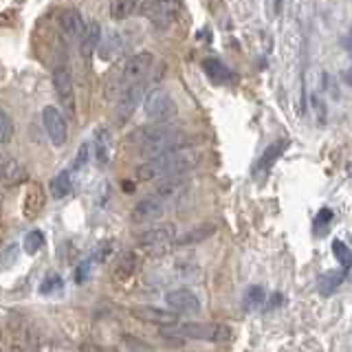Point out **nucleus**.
I'll return each mask as SVG.
<instances>
[{
    "label": "nucleus",
    "instance_id": "obj_22",
    "mask_svg": "<svg viewBox=\"0 0 352 352\" xmlns=\"http://www.w3.org/2000/svg\"><path fill=\"white\" fill-rule=\"evenodd\" d=\"M93 154L97 165H106L110 161V132L106 128H99L93 139Z\"/></svg>",
    "mask_w": 352,
    "mask_h": 352
},
{
    "label": "nucleus",
    "instance_id": "obj_16",
    "mask_svg": "<svg viewBox=\"0 0 352 352\" xmlns=\"http://www.w3.org/2000/svg\"><path fill=\"white\" fill-rule=\"evenodd\" d=\"M44 203H47V196H44V187L40 183H31L27 196H25V205H22V214L27 220H33L42 214Z\"/></svg>",
    "mask_w": 352,
    "mask_h": 352
},
{
    "label": "nucleus",
    "instance_id": "obj_13",
    "mask_svg": "<svg viewBox=\"0 0 352 352\" xmlns=\"http://www.w3.org/2000/svg\"><path fill=\"white\" fill-rule=\"evenodd\" d=\"M20 181H25V168H22V163L0 148V183L16 185Z\"/></svg>",
    "mask_w": 352,
    "mask_h": 352
},
{
    "label": "nucleus",
    "instance_id": "obj_36",
    "mask_svg": "<svg viewBox=\"0 0 352 352\" xmlns=\"http://www.w3.org/2000/svg\"><path fill=\"white\" fill-rule=\"evenodd\" d=\"M282 5H284V0H273V7H275V11H280V9H282Z\"/></svg>",
    "mask_w": 352,
    "mask_h": 352
},
{
    "label": "nucleus",
    "instance_id": "obj_27",
    "mask_svg": "<svg viewBox=\"0 0 352 352\" xmlns=\"http://www.w3.org/2000/svg\"><path fill=\"white\" fill-rule=\"evenodd\" d=\"M135 7H137V0H113L110 14H113L115 20H124L135 11Z\"/></svg>",
    "mask_w": 352,
    "mask_h": 352
},
{
    "label": "nucleus",
    "instance_id": "obj_25",
    "mask_svg": "<svg viewBox=\"0 0 352 352\" xmlns=\"http://www.w3.org/2000/svg\"><path fill=\"white\" fill-rule=\"evenodd\" d=\"M51 194L53 198H66L73 192V183H71V174L69 172H60L51 179Z\"/></svg>",
    "mask_w": 352,
    "mask_h": 352
},
{
    "label": "nucleus",
    "instance_id": "obj_7",
    "mask_svg": "<svg viewBox=\"0 0 352 352\" xmlns=\"http://www.w3.org/2000/svg\"><path fill=\"white\" fill-rule=\"evenodd\" d=\"M141 16H146L154 27L168 29L179 16V5L176 0H150L141 7Z\"/></svg>",
    "mask_w": 352,
    "mask_h": 352
},
{
    "label": "nucleus",
    "instance_id": "obj_14",
    "mask_svg": "<svg viewBox=\"0 0 352 352\" xmlns=\"http://www.w3.org/2000/svg\"><path fill=\"white\" fill-rule=\"evenodd\" d=\"M132 317L141 319L146 324H159V326H170L179 322V315L172 311H161V308H152V306H141V308H132Z\"/></svg>",
    "mask_w": 352,
    "mask_h": 352
},
{
    "label": "nucleus",
    "instance_id": "obj_15",
    "mask_svg": "<svg viewBox=\"0 0 352 352\" xmlns=\"http://www.w3.org/2000/svg\"><path fill=\"white\" fill-rule=\"evenodd\" d=\"M190 187V181L183 179V174L181 176H170V179H161V185L154 190V196H159L163 198L165 203H174L176 198H181L185 194V190Z\"/></svg>",
    "mask_w": 352,
    "mask_h": 352
},
{
    "label": "nucleus",
    "instance_id": "obj_37",
    "mask_svg": "<svg viewBox=\"0 0 352 352\" xmlns=\"http://www.w3.org/2000/svg\"><path fill=\"white\" fill-rule=\"evenodd\" d=\"M108 352H115V350H108Z\"/></svg>",
    "mask_w": 352,
    "mask_h": 352
},
{
    "label": "nucleus",
    "instance_id": "obj_30",
    "mask_svg": "<svg viewBox=\"0 0 352 352\" xmlns=\"http://www.w3.org/2000/svg\"><path fill=\"white\" fill-rule=\"evenodd\" d=\"M333 253H335V258L339 260L341 267H344V271H348V267H350V249L341 240H335L333 242Z\"/></svg>",
    "mask_w": 352,
    "mask_h": 352
},
{
    "label": "nucleus",
    "instance_id": "obj_3",
    "mask_svg": "<svg viewBox=\"0 0 352 352\" xmlns=\"http://www.w3.org/2000/svg\"><path fill=\"white\" fill-rule=\"evenodd\" d=\"M179 146H183V135L170 126L165 130L154 132V135H150L148 139H143L141 146H139V157L150 161V159H157V157H161V154L170 152L174 148H179Z\"/></svg>",
    "mask_w": 352,
    "mask_h": 352
},
{
    "label": "nucleus",
    "instance_id": "obj_18",
    "mask_svg": "<svg viewBox=\"0 0 352 352\" xmlns=\"http://www.w3.org/2000/svg\"><path fill=\"white\" fill-rule=\"evenodd\" d=\"M137 267H139L137 253H132V251L124 253V256H121V260L117 262L115 273H113L115 282H117V284H126V282H130V280H132V275H135V271H137Z\"/></svg>",
    "mask_w": 352,
    "mask_h": 352
},
{
    "label": "nucleus",
    "instance_id": "obj_35",
    "mask_svg": "<svg viewBox=\"0 0 352 352\" xmlns=\"http://www.w3.org/2000/svg\"><path fill=\"white\" fill-rule=\"evenodd\" d=\"M14 253H16V247H9V258H14ZM0 267H9V260H5V258H0Z\"/></svg>",
    "mask_w": 352,
    "mask_h": 352
},
{
    "label": "nucleus",
    "instance_id": "obj_9",
    "mask_svg": "<svg viewBox=\"0 0 352 352\" xmlns=\"http://www.w3.org/2000/svg\"><path fill=\"white\" fill-rule=\"evenodd\" d=\"M42 124L47 128V135L51 139L53 146H64L66 139H69V128H66V119L62 115L60 108L47 106L42 110Z\"/></svg>",
    "mask_w": 352,
    "mask_h": 352
},
{
    "label": "nucleus",
    "instance_id": "obj_24",
    "mask_svg": "<svg viewBox=\"0 0 352 352\" xmlns=\"http://www.w3.org/2000/svg\"><path fill=\"white\" fill-rule=\"evenodd\" d=\"M286 148H289V139H280V141L271 143V146H269L267 150H264L262 159H260V163H258V172H260V174H267V172L271 170V165L280 159V154H284Z\"/></svg>",
    "mask_w": 352,
    "mask_h": 352
},
{
    "label": "nucleus",
    "instance_id": "obj_31",
    "mask_svg": "<svg viewBox=\"0 0 352 352\" xmlns=\"http://www.w3.org/2000/svg\"><path fill=\"white\" fill-rule=\"evenodd\" d=\"M88 159H91V143H82L80 150H77V157L73 161V170H80Z\"/></svg>",
    "mask_w": 352,
    "mask_h": 352
},
{
    "label": "nucleus",
    "instance_id": "obj_5",
    "mask_svg": "<svg viewBox=\"0 0 352 352\" xmlns=\"http://www.w3.org/2000/svg\"><path fill=\"white\" fill-rule=\"evenodd\" d=\"M146 91H148V84L146 80H141L137 84H130L126 88H121V97L117 102V110H115V119L119 126H124L126 121L132 117V113L141 106L143 97H146Z\"/></svg>",
    "mask_w": 352,
    "mask_h": 352
},
{
    "label": "nucleus",
    "instance_id": "obj_28",
    "mask_svg": "<svg viewBox=\"0 0 352 352\" xmlns=\"http://www.w3.org/2000/svg\"><path fill=\"white\" fill-rule=\"evenodd\" d=\"M14 139V119L5 108H0V143H9Z\"/></svg>",
    "mask_w": 352,
    "mask_h": 352
},
{
    "label": "nucleus",
    "instance_id": "obj_17",
    "mask_svg": "<svg viewBox=\"0 0 352 352\" xmlns=\"http://www.w3.org/2000/svg\"><path fill=\"white\" fill-rule=\"evenodd\" d=\"M99 40H102V27H99V22L93 20L91 25L84 27V33L80 36V53L84 60H88L97 51Z\"/></svg>",
    "mask_w": 352,
    "mask_h": 352
},
{
    "label": "nucleus",
    "instance_id": "obj_12",
    "mask_svg": "<svg viewBox=\"0 0 352 352\" xmlns=\"http://www.w3.org/2000/svg\"><path fill=\"white\" fill-rule=\"evenodd\" d=\"M165 304L170 306V311L176 315H194L201 311V300L190 289H176L165 295Z\"/></svg>",
    "mask_w": 352,
    "mask_h": 352
},
{
    "label": "nucleus",
    "instance_id": "obj_2",
    "mask_svg": "<svg viewBox=\"0 0 352 352\" xmlns=\"http://www.w3.org/2000/svg\"><path fill=\"white\" fill-rule=\"evenodd\" d=\"M161 335L165 339L172 337H183V339H196V341H229L234 337L231 328L223 324H170V326H161Z\"/></svg>",
    "mask_w": 352,
    "mask_h": 352
},
{
    "label": "nucleus",
    "instance_id": "obj_6",
    "mask_svg": "<svg viewBox=\"0 0 352 352\" xmlns=\"http://www.w3.org/2000/svg\"><path fill=\"white\" fill-rule=\"evenodd\" d=\"M170 209V203H165L163 198L159 196H148L139 201L135 207H132V214H130V220L135 225H150V223H157L161 220L165 214H168Z\"/></svg>",
    "mask_w": 352,
    "mask_h": 352
},
{
    "label": "nucleus",
    "instance_id": "obj_19",
    "mask_svg": "<svg viewBox=\"0 0 352 352\" xmlns=\"http://www.w3.org/2000/svg\"><path fill=\"white\" fill-rule=\"evenodd\" d=\"M214 231H216V227H214V225H209V223L198 225V227H194V229H190V231H185L183 236H176L174 245H179V247L198 245V242H203V240H207L209 236H214Z\"/></svg>",
    "mask_w": 352,
    "mask_h": 352
},
{
    "label": "nucleus",
    "instance_id": "obj_8",
    "mask_svg": "<svg viewBox=\"0 0 352 352\" xmlns=\"http://www.w3.org/2000/svg\"><path fill=\"white\" fill-rule=\"evenodd\" d=\"M152 62H154V58H152V53H148V51L137 53V55H132L130 60H126L124 71H121V88L146 80V75L152 69Z\"/></svg>",
    "mask_w": 352,
    "mask_h": 352
},
{
    "label": "nucleus",
    "instance_id": "obj_32",
    "mask_svg": "<svg viewBox=\"0 0 352 352\" xmlns=\"http://www.w3.org/2000/svg\"><path fill=\"white\" fill-rule=\"evenodd\" d=\"M62 286V278L60 275H49L47 280H44V284L40 286V291L42 293H53V291H58Z\"/></svg>",
    "mask_w": 352,
    "mask_h": 352
},
{
    "label": "nucleus",
    "instance_id": "obj_29",
    "mask_svg": "<svg viewBox=\"0 0 352 352\" xmlns=\"http://www.w3.org/2000/svg\"><path fill=\"white\" fill-rule=\"evenodd\" d=\"M42 247H44L42 231H29L27 238H25V251L29 253V256H33V253H38Z\"/></svg>",
    "mask_w": 352,
    "mask_h": 352
},
{
    "label": "nucleus",
    "instance_id": "obj_20",
    "mask_svg": "<svg viewBox=\"0 0 352 352\" xmlns=\"http://www.w3.org/2000/svg\"><path fill=\"white\" fill-rule=\"evenodd\" d=\"M60 27L62 31L66 33V36H71V38H80L82 33H84V20L82 16L77 14L75 9H66L60 14Z\"/></svg>",
    "mask_w": 352,
    "mask_h": 352
},
{
    "label": "nucleus",
    "instance_id": "obj_26",
    "mask_svg": "<svg viewBox=\"0 0 352 352\" xmlns=\"http://www.w3.org/2000/svg\"><path fill=\"white\" fill-rule=\"evenodd\" d=\"M344 278H346V273L344 271H330V273H324L322 278H319V282H317V289H319V293H324V295H330V293H335L339 286H341V282H344Z\"/></svg>",
    "mask_w": 352,
    "mask_h": 352
},
{
    "label": "nucleus",
    "instance_id": "obj_34",
    "mask_svg": "<svg viewBox=\"0 0 352 352\" xmlns=\"http://www.w3.org/2000/svg\"><path fill=\"white\" fill-rule=\"evenodd\" d=\"M88 271H91V260H84L80 267H77V273H75V278H77V282H84L86 280V275H88Z\"/></svg>",
    "mask_w": 352,
    "mask_h": 352
},
{
    "label": "nucleus",
    "instance_id": "obj_21",
    "mask_svg": "<svg viewBox=\"0 0 352 352\" xmlns=\"http://www.w3.org/2000/svg\"><path fill=\"white\" fill-rule=\"evenodd\" d=\"M97 49H99V58H102L104 62H113L121 53V49H124V40H121V36L117 31H110L106 36V40L102 44H97Z\"/></svg>",
    "mask_w": 352,
    "mask_h": 352
},
{
    "label": "nucleus",
    "instance_id": "obj_10",
    "mask_svg": "<svg viewBox=\"0 0 352 352\" xmlns=\"http://www.w3.org/2000/svg\"><path fill=\"white\" fill-rule=\"evenodd\" d=\"M174 110V99L165 88H154L146 97H143V113L148 119L168 117Z\"/></svg>",
    "mask_w": 352,
    "mask_h": 352
},
{
    "label": "nucleus",
    "instance_id": "obj_11",
    "mask_svg": "<svg viewBox=\"0 0 352 352\" xmlns=\"http://www.w3.org/2000/svg\"><path fill=\"white\" fill-rule=\"evenodd\" d=\"M53 88H55V95H58L62 108L66 110L69 115L75 113V91H73V77L71 73L64 69V66H58L53 71Z\"/></svg>",
    "mask_w": 352,
    "mask_h": 352
},
{
    "label": "nucleus",
    "instance_id": "obj_4",
    "mask_svg": "<svg viewBox=\"0 0 352 352\" xmlns=\"http://www.w3.org/2000/svg\"><path fill=\"white\" fill-rule=\"evenodd\" d=\"M174 240H176V227L172 223H165L143 231L139 236V247L146 253H150V256H161V253L174 247Z\"/></svg>",
    "mask_w": 352,
    "mask_h": 352
},
{
    "label": "nucleus",
    "instance_id": "obj_23",
    "mask_svg": "<svg viewBox=\"0 0 352 352\" xmlns=\"http://www.w3.org/2000/svg\"><path fill=\"white\" fill-rule=\"evenodd\" d=\"M203 71H205V75L214 84H227V82H231V71L220 60H216V58L203 60Z\"/></svg>",
    "mask_w": 352,
    "mask_h": 352
},
{
    "label": "nucleus",
    "instance_id": "obj_33",
    "mask_svg": "<svg viewBox=\"0 0 352 352\" xmlns=\"http://www.w3.org/2000/svg\"><path fill=\"white\" fill-rule=\"evenodd\" d=\"M264 302V291L260 289V286H253V289L247 293V306H260Z\"/></svg>",
    "mask_w": 352,
    "mask_h": 352
},
{
    "label": "nucleus",
    "instance_id": "obj_1",
    "mask_svg": "<svg viewBox=\"0 0 352 352\" xmlns=\"http://www.w3.org/2000/svg\"><path fill=\"white\" fill-rule=\"evenodd\" d=\"M198 152H194L187 146H179L170 152L161 154L157 159H150L137 170V179L139 181H161V179H170V176H181L187 170H192L198 163Z\"/></svg>",
    "mask_w": 352,
    "mask_h": 352
}]
</instances>
